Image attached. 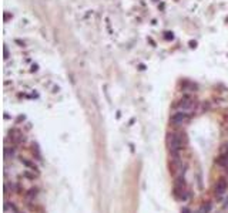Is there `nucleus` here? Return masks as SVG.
Masks as SVG:
<instances>
[{
    "mask_svg": "<svg viewBox=\"0 0 228 213\" xmlns=\"http://www.w3.org/2000/svg\"><path fill=\"white\" fill-rule=\"evenodd\" d=\"M168 143H170V148H171V152L174 155H176L178 151L182 149V139L178 134H171L168 138Z\"/></svg>",
    "mask_w": 228,
    "mask_h": 213,
    "instance_id": "1",
    "label": "nucleus"
},
{
    "mask_svg": "<svg viewBox=\"0 0 228 213\" xmlns=\"http://www.w3.org/2000/svg\"><path fill=\"white\" fill-rule=\"evenodd\" d=\"M190 121V114L185 111H178L176 114H173L171 116V122L176 124V125H182V124L188 122Z\"/></svg>",
    "mask_w": 228,
    "mask_h": 213,
    "instance_id": "2",
    "label": "nucleus"
},
{
    "mask_svg": "<svg viewBox=\"0 0 228 213\" xmlns=\"http://www.w3.org/2000/svg\"><path fill=\"white\" fill-rule=\"evenodd\" d=\"M227 189H228V182L224 178H221L220 181L217 182V185H215V195L222 196V195L227 192Z\"/></svg>",
    "mask_w": 228,
    "mask_h": 213,
    "instance_id": "3",
    "label": "nucleus"
},
{
    "mask_svg": "<svg viewBox=\"0 0 228 213\" xmlns=\"http://www.w3.org/2000/svg\"><path fill=\"white\" fill-rule=\"evenodd\" d=\"M10 139L14 143H20V142L24 141V136H23V134L20 132L19 129H13V131H10Z\"/></svg>",
    "mask_w": 228,
    "mask_h": 213,
    "instance_id": "4",
    "label": "nucleus"
},
{
    "mask_svg": "<svg viewBox=\"0 0 228 213\" xmlns=\"http://www.w3.org/2000/svg\"><path fill=\"white\" fill-rule=\"evenodd\" d=\"M193 105H194V104H193V100H191L190 97H184V98L181 100V101H180V104H178V107H180V108H181L182 111L190 110V108H191Z\"/></svg>",
    "mask_w": 228,
    "mask_h": 213,
    "instance_id": "5",
    "label": "nucleus"
},
{
    "mask_svg": "<svg viewBox=\"0 0 228 213\" xmlns=\"http://www.w3.org/2000/svg\"><path fill=\"white\" fill-rule=\"evenodd\" d=\"M21 163L24 165V166H27V168H30V169H33V172L34 171H37V166L33 163V162H30V161H27V159H21Z\"/></svg>",
    "mask_w": 228,
    "mask_h": 213,
    "instance_id": "6",
    "label": "nucleus"
},
{
    "mask_svg": "<svg viewBox=\"0 0 228 213\" xmlns=\"http://www.w3.org/2000/svg\"><path fill=\"white\" fill-rule=\"evenodd\" d=\"M37 192H39V189H36V187H34V189H30V190H29V193L26 195V198H27V199H33V198H36V196H37Z\"/></svg>",
    "mask_w": 228,
    "mask_h": 213,
    "instance_id": "7",
    "label": "nucleus"
},
{
    "mask_svg": "<svg viewBox=\"0 0 228 213\" xmlns=\"http://www.w3.org/2000/svg\"><path fill=\"white\" fill-rule=\"evenodd\" d=\"M210 210H211V203H205V205H204V206L201 207L200 213H208Z\"/></svg>",
    "mask_w": 228,
    "mask_h": 213,
    "instance_id": "8",
    "label": "nucleus"
},
{
    "mask_svg": "<svg viewBox=\"0 0 228 213\" xmlns=\"http://www.w3.org/2000/svg\"><path fill=\"white\" fill-rule=\"evenodd\" d=\"M181 213H191V210H190V209H187V207H184V209L181 210Z\"/></svg>",
    "mask_w": 228,
    "mask_h": 213,
    "instance_id": "9",
    "label": "nucleus"
}]
</instances>
